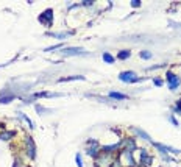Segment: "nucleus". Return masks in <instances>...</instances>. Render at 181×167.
Here are the masks:
<instances>
[{
  "label": "nucleus",
  "mask_w": 181,
  "mask_h": 167,
  "mask_svg": "<svg viewBox=\"0 0 181 167\" xmlns=\"http://www.w3.org/2000/svg\"><path fill=\"white\" fill-rule=\"evenodd\" d=\"M166 78H167V83H169V89L170 91H176V88L181 85V80H179V77L178 75H175L173 72H167L166 73Z\"/></svg>",
  "instance_id": "obj_1"
},
{
  "label": "nucleus",
  "mask_w": 181,
  "mask_h": 167,
  "mask_svg": "<svg viewBox=\"0 0 181 167\" xmlns=\"http://www.w3.org/2000/svg\"><path fill=\"white\" fill-rule=\"evenodd\" d=\"M119 80L120 81H125V83H136V81H139L141 78L136 77V73L128 70V72H122L120 75H119Z\"/></svg>",
  "instance_id": "obj_2"
},
{
  "label": "nucleus",
  "mask_w": 181,
  "mask_h": 167,
  "mask_svg": "<svg viewBox=\"0 0 181 167\" xmlns=\"http://www.w3.org/2000/svg\"><path fill=\"white\" fill-rule=\"evenodd\" d=\"M39 22H41V24H45L47 27H50L52 22H53V10H45V11L39 16Z\"/></svg>",
  "instance_id": "obj_3"
},
{
  "label": "nucleus",
  "mask_w": 181,
  "mask_h": 167,
  "mask_svg": "<svg viewBox=\"0 0 181 167\" xmlns=\"http://www.w3.org/2000/svg\"><path fill=\"white\" fill-rule=\"evenodd\" d=\"M27 155H28L30 159H34L36 158V145L33 142V137H27Z\"/></svg>",
  "instance_id": "obj_4"
},
{
  "label": "nucleus",
  "mask_w": 181,
  "mask_h": 167,
  "mask_svg": "<svg viewBox=\"0 0 181 167\" xmlns=\"http://www.w3.org/2000/svg\"><path fill=\"white\" fill-rule=\"evenodd\" d=\"M139 162H141V165H145V167H150L151 164H153V156H150L148 153H147V150H141V159H139Z\"/></svg>",
  "instance_id": "obj_5"
},
{
  "label": "nucleus",
  "mask_w": 181,
  "mask_h": 167,
  "mask_svg": "<svg viewBox=\"0 0 181 167\" xmlns=\"http://www.w3.org/2000/svg\"><path fill=\"white\" fill-rule=\"evenodd\" d=\"M62 53L66 56H72V55H86L84 49L81 47H69V49H62Z\"/></svg>",
  "instance_id": "obj_6"
},
{
  "label": "nucleus",
  "mask_w": 181,
  "mask_h": 167,
  "mask_svg": "<svg viewBox=\"0 0 181 167\" xmlns=\"http://www.w3.org/2000/svg\"><path fill=\"white\" fill-rule=\"evenodd\" d=\"M100 148H98V145H92V147H87V150H86V155H89L91 158H94V159H97V156L100 155Z\"/></svg>",
  "instance_id": "obj_7"
},
{
  "label": "nucleus",
  "mask_w": 181,
  "mask_h": 167,
  "mask_svg": "<svg viewBox=\"0 0 181 167\" xmlns=\"http://www.w3.org/2000/svg\"><path fill=\"white\" fill-rule=\"evenodd\" d=\"M133 131L138 134L139 137H142V139H145V141H150L151 142V139H150V136L145 133V131H142V130H139V128H133Z\"/></svg>",
  "instance_id": "obj_8"
},
{
  "label": "nucleus",
  "mask_w": 181,
  "mask_h": 167,
  "mask_svg": "<svg viewBox=\"0 0 181 167\" xmlns=\"http://www.w3.org/2000/svg\"><path fill=\"white\" fill-rule=\"evenodd\" d=\"M110 97L111 98H116V100H125L126 95L125 94H120V92H110Z\"/></svg>",
  "instance_id": "obj_9"
},
{
  "label": "nucleus",
  "mask_w": 181,
  "mask_h": 167,
  "mask_svg": "<svg viewBox=\"0 0 181 167\" xmlns=\"http://www.w3.org/2000/svg\"><path fill=\"white\" fill-rule=\"evenodd\" d=\"M131 56V52L130 50H122L119 55H117V58L119 59H126V58H130Z\"/></svg>",
  "instance_id": "obj_10"
},
{
  "label": "nucleus",
  "mask_w": 181,
  "mask_h": 167,
  "mask_svg": "<svg viewBox=\"0 0 181 167\" xmlns=\"http://www.w3.org/2000/svg\"><path fill=\"white\" fill-rule=\"evenodd\" d=\"M103 61H105V63H108V64H113L116 59H114V58H113L108 52H105V53H103Z\"/></svg>",
  "instance_id": "obj_11"
},
{
  "label": "nucleus",
  "mask_w": 181,
  "mask_h": 167,
  "mask_svg": "<svg viewBox=\"0 0 181 167\" xmlns=\"http://www.w3.org/2000/svg\"><path fill=\"white\" fill-rule=\"evenodd\" d=\"M72 80H84V77H81V75H74V77H66V78H61L59 83L62 81H72Z\"/></svg>",
  "instance_id": "obj_12"
},
{
  "label": "nucleus",
  "mask_w": 181,
  "mask_h": 167,
  "mask_svg": "<svg viewBox=\"0 0 181 167\" xmlns=\"http://www.w3.org/2000/svg\"><path fill=\"white\" fill-rule=\"evenodd\" d=\"M14 136V131H5L0 134V139H3V141H8V139H11Z\"/></svg>",
  "instance_id": "obj_13"
},
{
  "label": "nucleus",
  "mask_w": 181,
  "mask_h": 167,
  "mask_svg": "<svg viewBox=\"0 0 181 167\" xmlns=\"http://www.w3.org/2000/svg\"><path fill=\"white\" fill-rule=\"evenodd\" d=\"M19 116H21V117H22V119L25 120V122H27V124H28V125H30V128H34V127H33V122H31V120H30L28 117H27V116H25L24 113H19Z\"/></svg>",
  "instance_id": "obj_14"
},
{
  "label": "nucleus",
  "mask_w": 181,
  "mask_h": 167,
  "mask_svg": "<svg viewBox=\"0 0 181 167\" xmlns=\"http://www.w3.org/2000/svg\"><path fill=\"white\" fill-rule=\"evenodd\" d=\"M139 55H141V58H142V59H150V58H151V53L147 52V50H145V52H141Z\"/></svg>",
  "instance_id": "obj_15"
},
{
  "label": "nucleus",
  "mask_w": 181,
  "mask_h": 167,
  "mask_svg": "<svg viewBox=\"0 0 181 167\" xmlns=\"http://www.w3.org/2000/svg\"><path fill=\"white\" fill-rule=\"evenodd\" d=\"M14 98V95H8V97H3V98H0V103H10V101Z\"/></svg>",
  "instance_id": "obj_16"
},
{
  "label": "nucleus",
  "mask_w": 181,
  "mask_h": 167,
  "mask_svg": "<svg viewBox=\"0 0 181 167\" xmlns=\"http://www.w3.org/2000/svg\"><path fill=\"white\" fill-rule=\"evenodd\" d=\"M75 161H77V165H78V167H83V161H81V155H80V153L75 155Z\"/></svg>",
  "instance_id": "obj_17"
},
{
  "label": "nucleus",
  "mask_w": 181,
  "mask_h": 167,
  "mask_svg": "<svg viewBox=\"0 0 181 167\" xmlns=\"http://www.w3.org/2000/svg\"><path fill=\"white\" fill-rule=\"evenodd\" d=\"M62 44H58V45H52V47H47L45 49V52H52V50H56V49H61Z\"/></svg>",
  "instance_id": "obj_18"
},
{
  "label": "nucleus",
  "mask_w": 181,
  "mask_h": 167,
  "mask_svg": "<svg viewBox=\"0 0 181 167\" xmlns=\"http://www.w3.org/2000/svg\"><path fill=\"white\" fill-rule=\"evenodd\" d=\"M36 111H38V113H50V109H45V108H42L39 105H36Z\"/></svg>",
  "instance_id": "obj_19"
},
{
  "label": "nucleus",
  "mask_w": 181,
  "mask_h": 167,
  "mask_svg": "<svg viewBox=\"0 0 181 167\" xmlns=\"http://www.w3.org/2000/svg\"><path fill=\"white\" fill-rule=\"evenodd\" d=\"M175 111H176V113H179L181 114V98L176 101V106H175Z\"/></svg>",
  "instance_id": "obj_20"
},
{
  "label": "nucleus",
  "mask_w": 181,
  "mask_h": 167,
  "mask_svg": "<svg viewBox=\"0 0 181 167\" xmlns=\"http://www.w3.org/2000/svg\"><path fill=\"white\" fill-rule=\"evenodd\" d=\"M111 167H122V162H120L119 159H116V161L111 162Z\"/></svg>",
  "instance_id": "obj_21"
},
{
  "label": "nucleus",
  "mask_w": 181,
  "mask_h": 167,
  "mask_svg": "<svg viewBox=\"0 0 181 167\" xmlns=\"http://www.w3.org/2000/svg\"><path fill=\"white\" fill-rule=\"evenodd\" d=\"M131 6H133V8H138V6H141V2H139V0H133Z\"/></svg>",
  "instance_id": "obj_22"
},
{
  "label": "nucleus",
  "mask_w": 181,
  "mask_h": 167,
  "mask_svg": "<svg viewBox=\"0 0 181 167\" xmlns=\"http://www.w3.org/2000/svg\"><path fill=\"white\" fill-rule=\"evenodd\" d=\"M170 120H172V124H175V125L178 127V120H176V119H175L173 116H170Z\"/></svg>",
  "instance_id": "obj_23"
},
{
  "label": "nucleus",
  "mask_w": 181,
  "mask_h": 167,
  "mask_svg": "<svg viewBox=\"0 0 181 167\" xmlns=\"http://www.w3.org/2000/svg\"><path fill=\"white\" fill-rule=\"evenodd\" d=\"M155 85H156V86H161L162 81H161V80H155Z\"/></svg>",
  "instance_id": "obj_24"
},
{
  "label": "nucleus",
  "mask_w": 181,
  "mask_h": 167,
  "mask_svg": "<svg viewBox=\"0 0 181 167\" xmlns=\"http://www.w3.org/2000/svg\"><path fill=\"white\" fill-rule=\"evenodd\" d=\"M14 167H21V161H19V159L14 161Z\"/></svg>",
  "instance_id": "obj_25"
},
{
  "label": "nucleus",
  "mask_w": 181,
  "mask_h": 167,
  "mask_svg": "<svg viewBox=\"0 0 181 167\" xmlns=\"http://www.w3.org/2000/svg\"><path fill=\"white\" fill-rule=\"evenodd\" d=\"M92 3H94V2H91V0H86V2H84V5H86V6H89V5H92Z\"/></svg>",
  "instance_id": "obj_26"
}]
</instances>
